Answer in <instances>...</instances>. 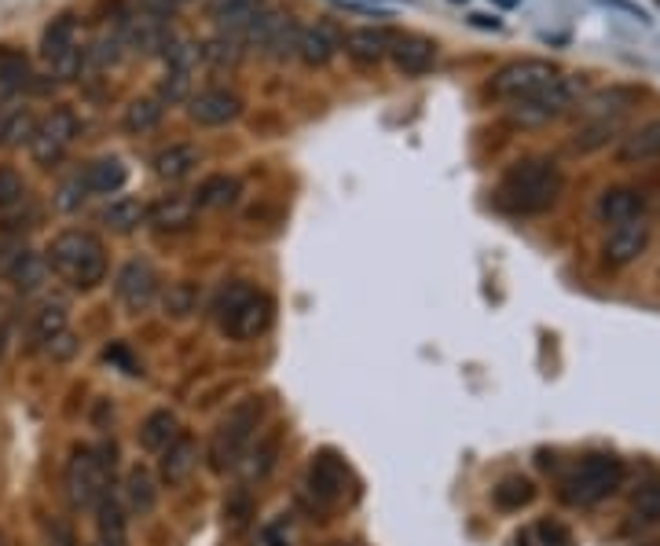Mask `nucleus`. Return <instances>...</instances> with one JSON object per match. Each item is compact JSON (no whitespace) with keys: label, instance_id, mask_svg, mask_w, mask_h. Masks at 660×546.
<instances>
[{"label":"nucleus","instance_id":"1","mask_svg":"<svg viewBox=\"0 0 660 546\" xmlns=\"http://www.w3.org/2000/svg\"><path fill=\"white\" fill-rule=\"evenodd\" d=\"M562 169L554 158H521L503 173L496 188V206L514 217H536L562 199Z\"/></svg>","mask_w":660,"mask_h":546},{"label":"nucleus","instance_id":"2","mask_svg":"<svg viewBox=\"0 0 660 546\" xmlns=\"http://www.w3.org/2000/svg\"><path fill=\"white\" fill-rule=\"evenodd\" d=\"M44 265L63 282H71L74 290H93L107 279V249L93 232L71 227V232H60L49 243Z\"/></svg>","mask_w":660,"mask_h":546},{"label":"nucleus","instance_id":"3","mask_svg":"<svg viewBox=\"0 0 660 546\" xmlns=\"http://www.w3.org/2000/svg\"><path fill=\"white\" fill-rule=\"evenodd\" d=\"M213 315L227 338L235 341H249L260 338L272 326V315H276V304H272L268 293H260L249 282H227L213 301Z\"/></svg>","mask_w":660,"mask_h":546},{"label":"nucleus","instance_id":"4","mask_svg":"<svg viewBox=\"0 0 660 546\" xmlns=\"http://www.w3.org/2000/svg\"><path fill=\"white\" fill-rule=\"evenodd\" d=\"M114 443H99V448H74L71 462H66V495H71L74 510H93L99 499L110 492L114 477Z\"/></svg>","mask_w":660,"mask_h":546},{"label":"nucleus","instance_id":"5","mask_svg":"<svg viewBox=\"0 0 660 546\" xmlns=\"http://www.w3.org/2000/svg\"><path fill=\"white\" fill-rule=\"evenodd\" d=\"M624 484V462L617 454H587L573 465V473L562 481V499L568 506H595L609 499Z\"/></svg>","mask_w":660,"mask_h":546},{"label":"nucleus","instance_id":"6","mask_svg":"<svg viewBox=\"0 0 660 546\" xmlns=\"http://www.w3.org/2000/svg\"><path fill=\"white\" fill-rule=\"evenodd\" d=\"M260 415H265V404H260L257 396H246V400H238L232 411L221 418L217 433H213V443H210V465H213V470L224 473V470H232L238 459H243L249 440L257 437Z\"/></svg>","mask_w":660,"mask_h":546},{"label":"nucleus","instance_id":"7","mask_svg":"<svg viewBox=\"0 0 660 546\" xmlns=\"http://www.w3.org/2000/svg\"><path fill=\"white\" fill-rule=\"evenodd\" d=\"M41 60L60 82H74L85 71V33L77 15H55L41 33Z\"/></svg>","mask_w":660,"mask_h":546},{"label":"nucleus","instance_id":"8","mask_svg":"<svg viewBox=\"0 0 660 546\" xmlns=\"http://www.w3.org/2000/svg\"><path fill=\"white\" fill-rule=\"evenodd\" d=\"M298 33H301V22L294 15L276 8H260L257 19L243 30V41L246 49H257L260 55H268V60L283 63V60H298Z\"/></svg>","mask_w":660,"mask_h":546},{"label":"nucleus","instance_id":"9","mask_svg":"<svg viewBox=\"0 0 660 546\" xmlns=\"http://www.w3.org/2000/svg\"><path fill=\"white\" fill-rule=\"evenodd\" d=\"M557 77H562V66H554L551 60H518L499 66L488 88H492V96L514 104V99H529L543 93V88H551Z\"/></svg>","mask_w":660,"mask_h":546},{"label":"nucleus","instance_id":"10","mask_svg":"<svg viewBox=\"0 0 660 546\" xmlns=\"http://www.w3.org/2000/svg\"><path fill=\"white\" fill-rule=\"evenodd\" d=\"M77 140V118L71 107H55L49 110L44 118H38L33 125V136H30V154L38 165H55L63 162V154L71 151V143Z\"/></svg>","mask_w":660,"mask_h":546},{"label":"nucleus","instance_id":"11","mask_svg":"<svg viewBox=\"0 0 660 546\" xmlns=\"http://www.w3.org/2000/svg\"><path fill=\"white\" fill-rule=\"evenodd\" d=\"M579 93V82L576 77H557L551 88H543V93L529 96V99H514V107H510V118L521 121V125H543V121H554L562 118V114L573 107V99Z\"/></svg>","mask_w":660,"mask_h":546},{"label":"nucleus","instance_id":"12","mask_svg":"<svg viewBox=\"0 0 660 546\" xmlns=\"http://www.w3.org/2000/svg\"><path fill=\"white\" fill-rule=\"evenodd\" d=\"M114 26L121 30V41H125V52L140 55V60H151V55H162L169 38H173V30H169L166 19L151 15V11H132V15L118 19Z\"/></svg>","mask_w":660,"mask_h":546},{"label":"nucleus","instance_id":"13","mask_svg":"<svg viewBox=\"0 0 660 546\" xmlns=\"http://www.w3.org/2000/svg\"><path fill=\"white\" fill-rule=\"evenodd\" d=\"M390 63L396 66V74L423 77L434 71V63H437V41L423 38V33H393Z\"/></svg>","mask_w":660,"mask_h":546},{"label":"nucleus","instance_id":"14","mask_svg":"<svg viewBox=\"0 0 660 546\" xmlns=\"http://www.w3.org/2000/svg\"><path fill=\"white\" fill-rule=\"evenodd\" d=\"M309 492L320 503H338L349 492V465L334 451H316L309 465Z\"/></svg>","mask_w":660,"mask_h":546},{"label":"nucleus","instance_id":"15","mask_svg":"<svg viewBox=\"0 0 660 546\" xmlns=\"http://www.w3.org/2000/svg\"><path fill=\"white\" fill-rule=\"evenodd\" d=\"M243 114V99L227 88H202L188 99V118L195 125H206V129H221V125L235 121Z\"/></svg>","mask_w":660,"mask_h":546},{"label":"nucleus","instance_id":"16","mask_svg":"<svg viewBox=\"0 0 660 546\" xmlns=\"http://www.w3.org/2000/svg\"><path fill=\"white\" fill-rule=\"evenodd\" d=\"M118 298L129 312L151 309L158 298V271L147 265V260H129V265L118 271Z\"/></svg>","mask_w":660,"mask_h":546},{"label":"nucleus","instance_id":"17","mask_svg":"<svg viewBox=\"0 0 660 546\" xmlns=\"http://www.w3.org/2000/svg\"><path fill=\"white\" fill-rule=\"evenodd\" d=\"M341 38H345V33L338 30V22L330 19L309 22V26H301L298 33V60L305 66H327L341 52Z\"/></svg>","mask_w":660,"mask_h":546},{"label":"nucleus","instance_id":"18","mask_svg":"<svg viewBox=\"0 0 660 546\" xmlns=\"http://www.w3.org/2000/svg\"><path fill=\"white\" fill-rule=\"evenodd\" d=\"M390 49H393V30H385V26H356L341 38V52L360 66L385 63L390 60Z\"/></svg>","mask_w":660,"mask_h":546},{"label":"nucleus","instance_id":"19","mask_svg":"<svg viewBox=\"0 0 660 546\" xmlns=\"http://www.w3.org/2000/svg\"><path fill=\"white\" fill-rule=\"evenodd\" d=\"M646 246H650V224H646V217L620 221L613 224V232L606 238V260L617 268L631 265V260H639L646 254Z\"/></svg>","mask_w":660,"mask_h":546},{"label":"nucleus","instance_id":"20","mask_svg":"<svg viewBox=\"0 0 660 546\" xmlns=\"http://www.w3.org/2000/svg\"><path fill=\"white\" fill-rule=\"evenodd\" d=\"M30 85H33L30 60L19 49L4 44V49H0V107L15 104V99L26 93Z\"/></svg>","mask_w":660,"mask_h":546},{"label":"nucleus","instance_id":"21","mask_svg":"<svg viewBox=\"0 0 660 546\" xmlns=\"http://www.w3.org/2000/svg\"><path fill=\"white\" fill-rule=\"evenodd\" d=\"M260 8H268V0H206V15L217 22L221 33H238V38Z\"/></svg>","mask_w":660,"mask_h":546},{"label":"nucleus","instance_id":"22","mask_svg":"<svg viewBox=\"0 0 660 546\" xmlns=\"http://www.w3.org/2000/svg\"><path fill=\"white\" fill-rule=\"evenodd\" d=\"M199 162H202V154H199L195 143H169V147H162V151L155 154L151 169H155L158 180H169V184H177V180H184V176L195 173Z\"/></svg>","mask_w":660,"mask_h":546},{"label":"nucleus","instance_id":"23","mask_svg":"<svg viewBox=\"0 0 660 546\" xmlns=\"http://www.w3.org/2000/svg\"><path fill=\"white\" fill-rule=\"evenodd\" d=\"M82 176H85L88 195H118L125 180H129V165H125L118 154H104L96 158V162H88L82 169Z\"/></svg>","mask_w":660,"mask_h":546},{"label":"nucleus","instance_id":"24","mask_svg":"<svg viewBox=\"0 0 660 546\" xmlns=\"http://www.w3.org/2000/svg\"><path fill=\"white\" fill-rule=\"evenodd\" d=\"M238 195H243V180L232 173H213L191 191V202H195V210H227L235 206Z\"/></svg>","mask_w":660,"mask_h":546},{"label":"nucleus","instance_id":"25","mask_svg":"<svg viewBox=\"0 0 660 546\" xmlns=\"http://www.w3.org/2000/svg\"><path fill=\"white\" fill-rule=\"evenodd\" d=\"M195 213L199 210L191 195H166L155 206H147V224H155L158 232H180V227H191Z\"/></svg>","mask_w":660,"mask_h":546},{"label":"nucleus","instance_id":"26","mask_svg":"<svg viewBox=\"0 0 660 546\" xmlns=\"http://www.w3.org/2000/svg\"><path fill=\"white\" fill-rule=\"evenodd\" d=\"M642 93L639 88H628V85H613V88H602L584 104V114L590 121L595 118H624L631 107H639Z\"/></svg>","mask_w":660,"mask_h":546},{"label":"nucleus","instance_id":"27","mask_svg":"<svg viewBox=\"0 0 660 546\" xmlns=\"http://www.w3.org/2000/svg\"><path fill=\"white\" fill-rule=\"evenodd\" d=\"M125 60V41L118 26H104L93 41L85 44V66L88 71H110Z\"/></svg>","mask_w":660,"mask_h":546},{"label":"nucleus","instance_id":"28","mask_svg":"<svg viewBox=\"0 0 660 546\" xmlns=\"http://www.w3.org/2000/svg\"><path fill=\"white\" fill-rule=\"evenodd\" d=\"M195 465H199V448H195V440H191V437H177V440L162 451V481H166V484H184Z\"/></svg>","mask_w":660,"mask_h":546},{"label":"nucleus","instance_id":"29","mask_svg":"<svg viewBox=\"0 0 660 546\" xmlns=\"http://www.w3.org/2000/svg\"><path fill=\"white\" fill-rule=\"evenodd\" d=\"M642 210H646V199L639 195V191H631V188H613V191H606V195L598 199V217L609 221V224L642 217Z\"/></svg>","mask_w":660,"mask_h":546},{"label":"nucleus","instance_id":"30","mask_svg":"<svg viewBox=\"0 0 660 546\" xmlns=\"http://www.w3.org/2000/svg\"><path fill=\"white\" fill-rule=\"evenodd\" d=\"M99 224L110 227V232H118V235H129L140 224H147V202H140V199H114L110 206L99 213Z\"/></svg>","mask_w":660,"mask_h":546},{"label":"nucleus","instance_id":"31","mask_svg":"<svg viewBox=\"0 0 660 546\" xmlns=\"http://www.w3.org/2000/svg\"><path fill=\"white\" fill-rule=\"evenodd\" d=\"M166 118V104L158 96H136L129 107H125V132H132V136H140V132H151L158 129Z\"/></svg>","mask_w":660,"mask_h":546},{"label":"nucleus","instance_id":"32","mask_svg":"<svg viewBox=\"0 0 660 546\" xmlns=\"http://www.w3.org/2000/svg\"><path fill=\"white\" fill-rule=\"evenodd\" d=\"M177 437H180V422L173 411H166V407L155 415H147V422L140 426V443L147 451H166Z\"/></svg>","mask_w":660,"mask_h":546},{"label":"nucleus","instance_id":"33","mask_svg":"<svg viewBox=\"0 0 660 546\" xmlns=\"http://www.w3.org/2000/svg\"><path fill=\"white\" fill-rule=\"evenodd\" d=\"M33 125H38V118H33L30 107L8 104L4 110H0V143H4V147H22V143H30Z\"/></svg>","mask_w":660,"mask_h":546},{"label":"nucleus","instance_id":"34","mask_svg":"<svg viewBox=\"0 0 660 546\" xmlns=\"http://www.w3.org/2000/svg\"><path fill=\"white\" fill-rule=\"evenodd\" d=\"M660 154V118L646 121L642 129H635L631 136H624L620 143V158L624 162H646V158Z\"/></svg>","mask_w":660,"mask_h":546},{"label":"nucleus","instance_id":"35","mask_svg":"<svg viewBox=\"0 0 660 546\" xmlns=\"http://www.w3.org/2000/svg\"><path fill=\"white\" fill-rule=\"evenodd\" d=\"M243 52H246V41L238 38V33H217V38H210L202 44V60L210 66H217V71H224V66H238Z\"/></svg>","mask_w":660,"mask_h":546},{"label":"nucleus","instance_id":"36","mask_svg":"<svg viewBox=\"0 0 660 546\" xmlns=\"http://www.w3.org/2000/svg\"><path fill=\"white\" fill-rule=\"evenodd\" d=\"M162 63H166V71H188V74H195L199 63H202V44L173 33V38H169V44H166V52H162Z\"/></svg>","mask_w":660,"mask_h":546},{"label":"nucleus","instance_id":"37","mask_svg":"<svg viewBox=\"0 0 660 546\" xmlns=\"http://www.w3.org/2000/svg\"><path fill=\"white\" fill-rule=\"evenodd\" d=\"M125 495H129V506L136 514H151L155 503H158V492H155V477L143 470V465H132L129 477H125Z\"/></svg>","mask_w":660,"mask_h":546},{"label":"nucleus","instance_id":"38","mask_svg":"<svg viewBox=\"0 0 660 546\" xmlns=\"http://www.w3.org/2000/svg\"><path fill=\"white\" fill-rule=\"evenodd\" d=\"M96 514H99V546H125V517L118 499L107 492L96 503Z\"/></svg>","mask_w":660,"mask_h":546},{"label":"nucleus","instance_id":"39","mask_svg":"<svg viewBox=\"0 0 660 546\" xmlns=\"http://www.w3.org/2000/svg\"><path fill=\"white\" fill-rule=\"evenodd\" d=\"M532 495H536V488H532L529 477H507V481H499V488L492 492L499 510H521V506H529Z\"/></svg>","mask_w":660,"mask_h":546},{"label":"nucleus","instance_id":"40","mask_svg":"<svg viewBox=\"0 0 660 546\" xmlns=\"http://www.w3.org/2000/svg\"><path fill=\"white\" fill-rule=\"evenodd\" d=\"M191 85H195V74H188V71H166L162 74V82H158L155 88V96L162 99L166 107H177V104H188L191 96Z\"/></svg>","mask_w":660,"mask_h":546},{"label":"nucleus","instance_id":"41","mask_svg":"<svg viewBox=\"0 0 660 546\" xmlns=\"http://www.w3.org/2000/svg\"><path fill=\"white\" fill-rule=\"evenodd\" d=\"M8 276L19 290H38L44 276H49V265H44V257L38 254H15V265H11Z\"/></svg>","mask_w":660,"mask_h":546},{"label":"nucleus","instance_id":"42","mask_svg":"<svg viewBox=\"0 0 660 546\" xmlns=\"http://www.w3.org/2000/svg\"><path fill=\"white\" fill-rule=\"evenodd\" d=\"M617 132H620V118H595L576 132L573 147L576 151H598V147H606Z\"/></svg>","mask_w":660,"mask_h":546},{"label":"nucleus","instance_id":"43","mask_svg":"<svg viewBox=\"0 0 660 546\" xmlns=\"http://www.w3.org/2000/svg\"><path fill=\"white\" fill-rule=\"evenodd\" d=\"M33 341H52L55 334H63L66 330V312H63V304H44V309L33 315Z\"/></svg>","mask_w":660,"mask_h":546},{"label":"nucleus","instance_id":"44","mask_svg":"<svg viewBox=\"0 0 660 546\" xmlns=\"http://www.w3.org/2000/svg\"><path fill=\"white\" fill-rule=\"evenodd\" d=\"M85 199H88V188H85V176H82V173L66 176L63 184H60V191H55V206H60L63 213L82 210Z\"/></svg>","mask_w":660,"mask_h":546},{"label":"nucleus","instance_id":"45","mask_svg":"<svg viewBox=\"0 0 660 546\" xmlns=\"http://www.w3.org/2000/svg\"><path fill=\"white\" fill-rule=\"evenodd\" d=\"M195 287L191 282H177V287H169L166 293V312L169 315H177V320H184V315L195 312Z\"/></svg>","mask_w":660,"mask_h":546},{"label":"nucleus","instance_id":"46","mask_svg":"<svg viewBox=\"0 0 660 546\" xmlns=\"http://www.w3.org/2000/svg\"><path fill=\"white\" fill-rule=\"evenodd\" d=\"M631 506H635V514H642V517H650V521H660V481L639 484V492H635Z\"/></svg>","mask_w":660,"mask_h":546},{"label":"nucleus","instance_id":"47","mask_svg":"<svg viewBox=\"0 0 660 546\" xmlns=\"http://www.w3.org/2000/svg\"><path fill=\"white\" fill-rule=\"evenodd\" d=\"M22 195H26V180H22L15 169L0 165V210L15 206V202H22Z\"/></svg>","mask_w":660,"mask_h":546},{"label":"nucleus","instance_id":"48","mask_svg":"<svg viewBox=\"0 0 660 546\" xmlns=\"http://www.w3.org/2000/svg\"><path fill=\"white\" fill-rule=\"evenodd\" d=\"M536 536L543 546H573V532H568L562 521H540Z\"/></svg>","mask_w":660,"mask_h":546},{"label":"nucleus","instance_id":"49","mask_svg":"<svg viewBox=\"0 0 660 546\" xmlns=\"http://www.w3.org/2000/svg\"><path fill=\"white\" fill-rule=\"evenodd\" d=\"M104 360L114 363V367H121L125 374H132V378H136V374H143V371H140V363H136V356L121 345V341H114V345L104 352Z\"/></svg>","mask_w":660,"mask_h":546},{"label":"nucleus","instance_id":"50","mask_svg":"<svg viewBox=\"0 0 660 546\" xmlns=\"http://www.w3.org/2000/svg\"><path fill=\"white\" fill-rule=\"evenodd\" d=\"M41 349L49 352L52 360H71L74 352H77V338L71 334V330H63V334H55L52 341H44Z\"/></svg>","mask_w":660,"mask_h":546},{"label":"nucleus","instance_id":"51","mask_svg":"<svg viewBox=\"0 0 660 546\" xmlns=\"http://www.w3.org/2000/svg\"><path fill=\"white\" fill-rule=\"evenodd\" d=\"M260 546H290L287 521H272V525L260 528Z\"/></svg>","mask_w":660,"mask_h":546},{"label":"nucleus","instance_id":"52","mask_svg":"<svg viewBox=\"0 0 660 546\" xmlns=\"http://www.w3.org/2000/svg\"><path fill=\"white\" fill-rule=\"evenodd\" d=\"M338 8H345V11H356V15H374V19H385L390 11L379 8V4H371V0H334Z\"/></svg>","mask_w":660,"mask_h":546},{"label":"nucleus","instance_id":"53","mask_svg":"<svg viewBox=\"0 0 660 546\" xmlns=\"http://www.w3.org/2000/svg\"><path fill=\"white\" fill-rule=\"evenodd\" d=\"M470 26H477V30H503V19H499V15H485V11H473Z\"/></svg>","mask_w":660,"mask_h":546},{"label":"nucleus","instance_id":"54","mask_svg":"<svg viewBox=\"0 0 660 546\" xmlns=\"http://www.w3.org/2000/svg\"><path fill=\"white\" fill-rule=\"evenodd\" d=\"M606 4H613V8H624V11H631V15L639 19V22H650V19H646V11H642V8H635L631 0H606Z\"/></svg>","mask_w":660,"mask_h":546},{"label":"nucleus","instance_id":"55","mask_svg":"<svg viewBox=\"0 0 660 546\" xmlns=\"http://www.w3.org/2000/svg\"><path fill=\"white\" fill-rule=\"evenodd\" d=\"M334 546H352V543H334Z\"/></svg>","mask_w":660,"mask_h":546},{"label":"nucleus","instance_id":"56","mask_svg":"<svg viewBox=\"0 0 660 546\" xmlns=\"http://www.w3.org/2000/svg\"><path fill=\"white\" fill-rule=\"evenodd\" d=\"M371 4H374V0H371Z\"/></svg>","mask_w":660,"mask_h":546}]
</instances>
